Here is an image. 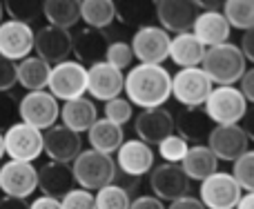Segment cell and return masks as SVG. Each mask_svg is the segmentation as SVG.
<instances>
[{"mask_svg":"<svg viewBox=\"0 0 254 209\" xmlns=\"http://www.w3.org/2000/svg\"><path fill=\"white\" fill-rule=\"evenodd\" d=\"M123 92L131 107H165L172 96V76L163 65H134L125 74Z\"/></svg>","mask_w":254,"mask_h":209,"instance_id":"obj_1","label":"cell"},{"mask_svg":"<svg viewBox=\"0 0 254 209\" xmlns=\"http://www.w3.org/2000/svg\"><path fill=\"white\" fill-rule=\"evenodd\" d=\"M203 74L210 78L212 85L216 87H230L237 85L248 71V60L243 58L239 45L223 43L216 47H207L205 56L201 60Z\"/></svg>","mask_w":254,"mask_h":209,"instance_id":"obj_2","label":"cell"},{"mask_svg":"<svg viewBox=\"0 0 254 209\" xmlns=\"http://www.w3.org/2000/svg\"><path fill=\"white\" fill-rule=\"evenodd\" d=\"M69 167L74 174V183H78L80 189H87V192H98V189L112 185L116 178V171H119L114 158L94 152V149H83Z\"/></svg>","mask_w":254,"mask_h":209,"instance_id":"obj_3","label":"cell"},{"mask_svg":"<svg viewBox=\"0 0 254 209\" xmlns=\"http://www.w3.org/2000/svg\"><path fill=\"white\" fill-rule=\"evenodd\" d=\"M203 109L214 125H241L243 116L248 113V103L237 85L212 87Z\"/></svg>","mask_w":254,"mask_h":209,"instance_id":"obj_4","label":"cell"},{"mask_svg":"<svg viewBox=\"0 0 254 209\" xmlns=\"http://www.w3.org/2000/svg\"><path fill=\"white\" fill-rule=\"evenodd\" d=\"M47 89L56 101H76L87 92V67L78 60H63L52 67Z\"/></svg>","mask_w":254,"mask_h":209,"instance_id":"obj_5","label":"cell"},{"mask_svg":"<svg viewBox=\"0 0 254 209\" xmlns=\"http://www.w3.org/2000/svg\"><path fill=\"white\" fill-rule=\"evenodd\" d=\"M18 118L34 129L47 131L61 118V104L49 92H27L18 101Z\"/></svg>","mask_w":254,"mask_h":209,"instance_id":"obj_6","label":"cell"},{"mask_svg":"<svg viewBox=\"0 0 254 209\" xmlns=\"http://www.w3.org/2000/svg\"><path fill=\"white\" fill-rule=\"evenodd\" d=\"M170 34L163 31L158 25L138 27L131 36V56L138 65H163L170 53Z\"/></svg>","mask_w":254,"mask_h":209,"instance_id":"obj_7","label":"cell"},{"mask_svg":"<svg viewBox=\"0 0 254 209\" xmlns=\"http://www.w3.org/2000/svg\"><path fill=\"white\" fill-rule=\"evenodd\" d=\"M241 196L243 189L230 171H214L198 187V201L205 209H234Z\"/></svg>","mask_w":254,"mask_h":209,"instance_id":"obj_8","label":"cell"},{"mask_svg":"<svg viewBox=\"0 0 254 209\" xmlns=\"http://www.w3.org/2000/svg\"><path fill=\"white\" fill-rule=\"evenodd\" d=\"M212 87L201 67H190V69H179L172 76V96L181 107H203L210 96Z\"/></svg>","mask_w":254,"mask_h":209,"instance_id":"obj_9","label":"cell"},{"mask_svg":"<svg viewBox=\"0 0 254 209\" xmlns=\"http://www.w3.org/2000/svg\"><path fill=\"white\" fill-rule=\"evenodd\" d=\"M2 145L9 160L34 162L43 154V131L25 122H16L2 134Z\"/></svg>","mask_w":254,"mask_h":209,"instance_id":"obj_10","label":"cell"},{"mask_svg":"<svg viewBox=\"0 0 254 209\" xmlns=\"http://www.w3.org/2000/svg\"><path fill=\"white\" fill-rule=\"evenodd\" d=\"M196 0H156L154 16L158 18V27L167 34H185L192 29L198 16Z\"/></svg>","mask_w":254,"mask_h":209,"instance_id":"obj_11","label":"cell"},{"mask_svg":"<svg viewBox=\"0 0 254 209\" xmlns=\"http://www.w3.org/2000/svg\"><path fill=\"white\" fill-rule=\"evenodd\" d=\"M36 189H38V169L31 162L7 160L0 167V192H4V196L25 201Z\"/></svg>","mask_w":254,"mask_h":209,"instance_id":"obj_12","label":"cell"},{"mask_svg":"<svg viewBox=\"0 0 254 209\" xmlns=\"http://www.w3.org/2000/svg\"><path fill=\"white\" fill-rule=\"evenodd\" d=\"M149 187L158 201L174 203L190 194V178L181 169V165L163 162L158 167H152L149 171Z\"/></svg>","mask_w":254,"mask_h":209,"instance_id":"obj_13","label":"cell"},{"mask_svg":"<svg viewBox=\"0 0 254 209\" xmlns=\"http://www.w3.org/2000/svg\"><path fill=\"white\" fill-rule=\"evenodd\" d=\"M134 131L138 140L145 145H158L165 140L167 136L174 134V113L167 107H152L143 109L138 116L134 118Z\"/></svg>","mask_w":254,"mask_h":209,"instance_id":"obj_14","label":"cell"},{"mask_svg":"<svg viewBox=\"0 0 254 209\" xmlns=\"http://www.w3.org/2000/svg\"><path fill=\"white\" fill-rule=\"evenodd\" d=\"M205 145L216 156V160L234 162L239 156L248 152L250 140H248L246 131L241 129V125H216L212 134L207 136Z\"/></svg>","mask_w":254,"mask_h":209,"instance_id":"obj_15","label":"cell"},{"mask_svg":"<svg viewBox=\"0 0 254 209\" xmlns=\"http://www.w3.org/2000/svg\"><path fill=\"white\" fill-rule=\"evenodd\" d=\"M43 152L49 156V160L69 165L83 152V138L67 127L54 125L47 131H43Z\"/></svg>","mask_w":254,"mask_h":209,"instance_id":"obj_16","label":"cell"},{"mask_svg":"<svg viewBox=\"0 0 254 209\" xmlns=\"http://www.w3.org/2000/svg\"><path fill=\"white\" fill-rule=\"evenodd\" d=\"M116 169L119 174L129 176V178H140V176L149 174L154 167V149L145 145L143 140L131 138L125 140L116 152Z\"/></svg>","mask_w":254,"mask_h":209,"instance_id":"obj_17","label":"cell"},{"mask_svg":"<svg viewBox=\"0 0 254 209\" xmlns=\"http://www.w3.org/2000/svg\"><path fill=\"white\" fill-rule=\"evenodd\" d=\"M34 49V29L16 20L0 22V58L4 60H25Z\"/></svg>","mask_w":254,"mask_h":209,"instance_id":"obj_18","label":"cell"},{"mask_svg":"<svg viewBox=\"0 0 254 209\" xmlns=\"http://www.w3.org/2000/svg\"><path fill=\"white\" fill-rule=\"evenodd\" d=\"M34 49L38 53L40 60L47 65H58V62L67 60L71 53V34L58 27L45 25L34 34Z\"/></svg>","mask_w":254,"mask_h":209,"instance_id":"obj_19","label":"cell"},{"mask_svg":"<svg viewBox=\"0 0 254 209\" xmlns=\"http://www.w3.org/2000/svg\"><path fill=\"white\" fill-rule=\"evenodd\" d=\"M123 83L125 76L123 71L114 69L112 65H107L105 60L89 65L87 69V92L94 101H114L123 94Z\"/></svg>","mask_w":254,"mask_h":209,"instance_id":"obj_20","label":"cell"},{"mask_svg":"<svg viewBox=\"0 0 254 209\" xmlns=\"http://www.w3.org/2000/svg\"><path fill=\"white\" fill-rule=\"evenodd\" d=\"M214 127L216 125L210 120L203 107H181L179 113L174 116V129L188 143L203 145Z\"/></svg>","mask_w":254,"mask_h":209,"instance_id":"obj_21","label":"cell"},{"mask_svg":"<svg viewBox=\"0 0 254 209\" xmlns=\"http://www.w3.org/2000/svg\"><path fill=\"white\" fill-rule=\"evenodd\" d=\"M110 47V38L105 31L98 29H78L71 36V53L78 58L80 65H96L105 58V52Z\"/></svg>","mask_w":254,"mask_h":209,"instance_id":"obj_22","label":"cell"},{"mask_svg":"<svg viewBox=\"0 0 254 209\" xmlns=\"http://www.w3.org/2000/svg\"><path fill=\"white\" fill-rule=\"evenodd\" d=\"M74 174L69 165L49 160L38 169V189L43 192V196L61 201L67 192L74 189Z\"/></svg>","mask_w":254,"mask_h":209,"instance_id":"obj_23","label":"cell"},{"mask_svg":"<svg viewBox=\"0 0 254 209\" xmlns=\"http://www.w3.org/2000/svg\"><path fill=\"white\" fill-rule=\"evenodd\" d=\"M192 34L201 40L203 47H216L228 43L232 27L228 25L223 11H201L192 25Z\"/></svg>","mask_w":254,"mask_h":209,"instance_id":"obj_24","label":"cell"},{"mask_svg":"<svg viewBox=\"0 0 254 209\" xmlns=\"http://www.w3.org/2000/svg\"><path fill=\"white\" fill-rule=\"evenodd\" d=\"M205 56V47L201 45V40L192 34V31H185V34H176L170 40V58L174 65H179V69H190V67H201V60Z\"/></svg>","mask_w":254,"mask_h":209,"instance_id":"obj_25","label":"cell"},{"mask_svg":"<svg viewBox=\"0 0 254 209\" xmlns=\"http://www.w3.org/2000/svg\"><path fill=\"white\" fill-rule=\"evenodd\" d=\"M61 120H63V127L76 131V134H83V131H87L98 120L96 103L85 96L76 98V101H67L61 107Z\"/></svg>","mask_w":254,"mask_h":209,"instance_id":"obj_26","label":"cell"},{"mask_svg":"<svg viewBox=\"0 0 254 209\" xmlns=\"http://www.w3.org/2000/svg\"><path fill=\"white\" fill-rule=\"evenodd\" d=\"M181 169L185 171V176L190 180H198L201 183V180H205L214 171H219V160H216V156L210 152V147L205 143L192 145V147H188V154L181 160Z\"/></svg>","mask_w":254,"mask_h":209,"instance_id":"obj_27","label":"cell"},{"mask_svg":"<svg viewBox=\"0 0 254 209\" xmlns=\"http://www.w3.org/2000/svg\"><path fill=\"white\" fill-rule=\"evenodd\" d=\"M87 138H89V145H92L94 152L107 154V156L116 154L121 145L125 143L123 127L110 122L107 118H98V120L89 127V129H87Z\"/></svg>","mask_w":254,"mask_h":209,"instance_id":"obj_28","label":"cell"},{"mask_svg":"<svg viewBox=\"0 0 254 209\" xmlns=\"http://www.w3.org/2000/svg\"><path fill=\"white\" fill-rule=\"evenodd\" d=\"M52 74V65L40 60L38 56H27L16 65V78L18 85L25 87L27 92H45Z\"/></svg>","mask_w":254,"mask_h":209,"instance_id":"obj_29","label":"cell"},{"mask_svg":"<svg viewBox=\"0 0 254 209\" xmlns=\"http://www.w3.org/2000/svg\"><path fill=\"white\" fill-rule=\"evenodd\" d=\"M43 16L52 27L67 31L80 20V2L78 0H45Z\"/></svg>","mask_w":254,"mask_h":209,"instance_id":"obj_30","label":"cell"},{"mask_svg":"<svg viewBox=\"0 0 254 209\" xmlns=\"http://www.w3.org/2000/svg\"><path fill=\"white\" fill-rule=\"evenodd\" d=\"M80 18L89 29L105 31L116 20V9L112 0H83L80 2Z\"/></svg>","mask_w":254,"mask_h":209,"instance_id":"obj_31","label":"cell"},{"mask_svg":"<svg viewBox=\"0 0 254 209\" xmlns=\"http://www.w3.org/2000/svg\"><path fill=\"white\" fill-rule=\"evenodd\" d=\"M223 16L234 29H254V0H225Z\"/></svg>","mask_w":254,"mask_h":209,"instance_id":"obj_32","label":"cell"},{"mask_svg":"<svg viewBox=\"0 0 254 209\" xmlns=\"http://www.w3.org/2000/svg\"><path fill=\"white\" fill-rule=\"evenodd\" d=\"M116 18L125 22V25H134L136 29L145 25H152L154 16V2H114Z\"/></svg>","mask_w":254,"mask_h":209,"instance_id":"obj_33","label":"cell"},{"mask_svg":"<svg viewBox=\"0 0 254 209\" xmlns=\"http://www.w3.org/2000/svg\"><path fill=\"white\" fill-rule=\"evenodd\" d=\"M4 7V13H9V20H16V22H22V25H29L34 20H38L43 16V2L38 0H7L2 2Z\"/></svg>","mask_w":254,"mask_h":209,"instance_id":"obj_34","label":"cell"},{"mask_svg":"<svg viewBox=\"0 0 254 209\" xmlns=\"http://www.w3.org/2000/svg\"><path fill=\"white\" fill-rule=\"evenodd\" d=\"M94 201H96V209H129L131 196L123 187L112 183V185H107V187L98 189V192L94 194Z\"/></svg>","mask_w":254,"mask_h":209,"instance_id":"obj_35","label":"cell"},{"mask_svg":"<svg viewBox=\"0 0 254 209\" xmlns=\"http://www.w3.org/2000/svg\"><path fill=\"white\" fill-rule=\"evenodd\" d=\"M230 174L234 176V180L239 183V187L246 192H254V149H248L243 156H239L234 160V167Z\"/></svg>","mask_w":254,"mask_h":209,"instance_id":"obj_36","label":"cell"},{"mask_svg":"<svg viewBox=\"0 0 254 209\" xmlns=\"http://www.w3.org/2000/svg\"><path fill=\"white\" fill-rule=\"evenodd\" d=\"M156 147H158V154H161L163 160L170 162V165H179L185 158V154H188L190 145H188V140H183L181 136L172 134V136H167L165 140H161Z\"/></svg>","mask_w":254,"mask_h":209,"instance_id":"obj_37","label":"cell"},{"mask_svg":"<svg viewBox=\"0 0 254 209\" xmlns=\"http://www.w3.org/2000/svg\"><path fill=\"white\" fill-rule=\"evenodd\" d=\"M103 60H105L107 65H112L114 69H119V71L127 69V67L131 65V60H134L129 43H125V40H110V47H107Z\"/></svg>","mask_w":254,"mask_h":209,"instance_id":"obj_38","label":"cell"},{"mask_svg":"<svg viewBox=\"0 0 254 209\" xmlns=\"http://www.w3.org/2000/svg\"><path fill=\"white\" fill-rule=\"evenodd\" d=\"M103 113H105V118L110 122L123 127L125 122H129L131 116H134V107H131V103L127 101V98L119 96V98H114V101H107L105 103V109H103Z\"/></svg>","mask_w":254,"mask_h":209,"instance_id":"obj_39","label":"cell"},{"mask_svg":"<svg viewBox=\"0 0 254 209\" xmlns=\"http://www.w3.org/2000/svg\"><path fill=\"white\" fill-rule=\"evenodd\" d=\"M61 209H96L94 192L87 189H71L61 198Z\"/></svg>","mask_w":254,"mask_h":209,"instance_id":"obj_40","label":"cell"},{"mask_svg":"<svg viewBox=\"0 0 254 209\" xmlns=\"http://www.w3.org/2000/svg\"><path fill=\"white\" fill-rule=\"evenodd\" d=\"M18 122V101L9 92H0V134Z\"/></svg>","mask_w":254,"mask_h":209,"instance_id":"obj_41","label":"cell"},{"mask_svg":"<svg viewBox=\"0 0 254 209\" xmlns=\"http://www.w3.org/2000/svg\"><path fill=\"white\" fill-rule=\"evenodd\" d=\"M13 85H18L16 62L0 58V92H11Z\"/></svg>","mask_w":254,"mask_h":209,"instance_id":"obj_42","label":"cell"},{"mask_svg":"<svg viewBox=\"0 0 254 209\" xmlns=\"http://www.w3.org/2000/svg\"><path fill=\"white\" fill-rule=\"evenodd\" d=\"M129 209H165V205L156 196H138V198H131Z\"/></svg>","mask_w":254,"mask_h":209,"instance_id":"obj_43","label":"cell"},{"mask_svg":"<svg viewBox=\"0 0 254 209\" xmlns=\"http://www.w3.org/2000/svg\"><path fill=\"white\" fill-rule=\"evenodd\" d=\"M239 83H241V87H239V89H241L246 103H252L254 104V67L243 74V78L239 80Z\"/></svg>","mask_w":254,"mask_h":209,"instance_id":"obj_44","label":"cell"},{"mask_svg":"<svg viewBox=\"0 0 254 209\" xmlns=\"http://www.w3.org/2000/svg\"><path fill=\"white\" fill-rule=\"evenodd\" d=\"M241 53H243V58L246 60H250L252 65H254V29H248V31H243V36H241Z\"/></svg>","mask_w":254,"mask_h":209,"instance_id":"obj_45","label":"cell"},{"mask_svg":"<svg viewBox=\"0 0 254 209\" xmlns=\"http://www.w3.org/2000/svg\"><path fill=\"white\" fill-rule=\"evenodd\" d=\"M165 209H205L203 207V203L198 201L196 196H183V198H179V201H174V203H170V207H165Z\"/></svg>","mask_w":254,"mask_h":209,"instance_id":"obj_46","label":"cell"},{"mask_svg":"<svg viewBox=\"0 0 254 209\" xmlns=\"http://www.w3.org/2000/svg\"><path fill=\"white\" fill-rule=\"evenodd\" d=\"M29 209H61V201H56V198H49V196H38L29 205Z\"/></svg>","mask_w":254,"mask_h":209,"instance_id":"obj_47","label":"cell"},{"mask_svg":"<svg viewBox=\"0 0 254 209\" xmlns=\"http://www.w3.org/2000/svg\"><path fill=\"white\" fill-rule=\"evenodd\" d=\"M0 209H29V205L25 201H20V198L2 196L0 198Z\"/></svg>","mask_w":254,"mask_h":209,"instance_id":"obj_48","label":"cell"},{"mask_svg":"<svg viewBox=\"0 0 254 209\" xmlns=\"http://www.w3.org/2000/svg\"><path fill=\"white\" fill-rule=\"evenodd\" d=\"M241 129L246 131L248 140H252V143H254V109L243 116V127H241Z\"/></svg>","mask_w":254,"mask_h":209,"instance_id":"obj_49","label":"cell"},{"mask_svg":"<svg viewBox=\"0 0 254 209\" xmlns=\"http://www.w3.org/2000/svg\"><path fill=\"white\" fill-rule=\"evenodd\" d=\"M234 209H254V192H246L241 198H239L237 207Z\"/></svg>","mask_w":254,"mask_h":209,"instance_id":"obj_50","label":"cell"},{"mask_svg":"<svg viewBox=\"0 0 254 209\" xmlns=\"http://www.w3.org/2000/svg\"><path fill=\"white\" fill-rule=\"evenodd\" d=\"M4 156V145H2V134H0V158Z\"/></svg>","mask_w":254,"mask_h":209,"instance_id":"obj_51","label":"cell"},{"mask_svg":"<svg viewBox=\"0 0 254 209\" xmlns=\"http://www.w3.org/2000/svg\"><path fill=\"white\" fill-rule=\"evenodd\" d=\"M2 16H4V7H2V2H0V22H2Z\"/></svg>","mask_w":254,"mask_h":209,"instance_id":"obj_52","label":"cell"}]
</instances>
